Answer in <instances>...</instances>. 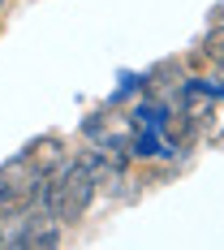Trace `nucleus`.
I'll use <instances>...</instances> for the list:
<instances>
[{
	"mask_svg": "<svg viewBox=\"0 0 224 250\" xmlns=\"http://www.w3.org/2000/svg\"><path fill=\"white\" fill-rule=\"evenodd\" d=\"M203 52L216 61V65H224V22L211 26V35H207V43H203Z\"/></svg>",
	"mask_w": 224,
	"mask_h": 250,
	"instance_id": "1",
	"label": "nucleus"
}]
</instances>
